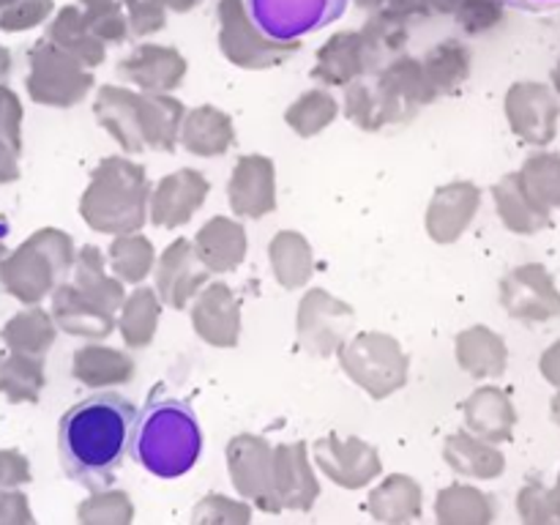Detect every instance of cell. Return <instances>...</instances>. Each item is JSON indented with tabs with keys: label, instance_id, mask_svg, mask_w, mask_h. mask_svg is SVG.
Instances as JSON below:
<instances>
[{
	"label": "cell",
	"instance_id": "6",
	"mask_svg": "<svg viewBox=\"0 0 560 525\" xmlns=\"http://www.w3.org/2000/svg\"><path fill=\"white\" fill-rule=\"evenodd\" d=\"M556 413H558V419H560V399H558V405H556Z\"/></svg>",
	"mask_w": 560,
	"mask_h": 525
},
{
	"label": "cell",
	"instance_id": "2",
	"mask_svg": "<svg viewBox=\"0 0 560 525\" xmlns=\"http://www.w3.org/2000/svg\"><path fill=\"white\" fill-rule=\"evenodd\" d=\"M135 457L151 474L180 476L195 465L200 454V430L186 402L173 397H153L137 413L131 432Z\"/></svg>",
	"mask_w": 560,
	"mask_h": 525
},
{
	"label": "cell",
	"instance_id": "3",
	"mask_svg": "<svg viewBox=\"0 0 560 525\" xmlns=\"http://www.w3.org/2000/svg\"><path fill=\"white\" fill-rule=\"evenodd\" d=\"M249 14L262 36L290 42L331 20L334 0H249Z\"/></svg>",
	"mask_w": 560,
	"mask_h": 525
},
{
	"label": "cell",
	"instance_id": "7",
	"mask_svg": "<svg viewBox=\"0 0 560 525\" xmlns=\"http://www.w3.org/2000/svg\"><path fill=\"white\" fill-rule=\"evenodd\" d=\"M173 3H180V5H184V0H173Z\"/></svg>",
	"mask_w": 560,
	"mask_h": 525
},
{
	"label": "cell",
	"instance_id": "1",
	"mask_svg": "<svg viewBox=\"0 0 560 525\" xmlns=\"http://www.w3.org/2000/svg\"><path fill=\"white\" fill-rule=\"evenodd\" d=\"M135 421L137 408L115 392H98L66 410L58 448L69 479L91 490L109 485L129 452Z\"/></svg>",
	"mask_w": 560,
	"mask_h": 525
},
{
	"label": "cell",
	"instance_id": "5",
	"mask_svg": "<svg viewBox=\"0 0 560 525\" xmlns=\"http://www.w3.org/2000/svg\"><path fill=\"white\" fill-rule=\"evenodd\" d=\"M556 82H558V91H560V66H558V74H556Z\"/></svg>",
	"mask_w": 560,
	"mask_h": 525
},
{
	"label": "cell",
	"instance_id": "4",
	"mask_svg": "<svg viewBox=\"0 0 560 525\" xmlns=\"http://www.w3.org/2000/svg\"><path fill=\"white\" fill-rule=\"evenodd\" d=\"M545 372L552 377V381L560 383V345H558V348H552L550 355H547Z\"/></svg>",
	"mask_w": 560,
	"mask_h": 525
}]
</instances>
